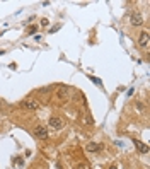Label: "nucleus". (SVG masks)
I'll return each instance as SVG.
<instances>
[{
    "mask_svg": "<svg viewBox=\"0 0 150 169\" xmlns=\"http://www.w3.org/2000/svg\"><path fill=\"white\" fill-rule=\"evenodd\" d=\"M75 169H85V166H84V164H77V166H75Z\"/></svg>",
    "mask_w": 150,
    "mask_h": 169,
    "instance_id": "nucleus-9",
    "label": "nucleus"
},
{
    "mask_svg": "<svg viewBox=\"0 0 150 169\" xmlns=\"http://www.w3.org/2000/svg\"><path fill=\"white\" fill-rule=\"evenodd\" d=\"M136 149H138L142 154H147V152H149V147L143 144V142H136Z\"/></svg>",
    "mask_w": 150,
    "mask_h": 169,
    "instance_id": "nucleus-8",
    "label": "nucleus"
},
{
    "mask_svg": "<svg viewBox=\"0 0 150 169\" xmlns=\"http://www.w3.org/2000/svg\"><path fill=\"white\" fill-rule=\"evenodd\" d=\"M109 169H116V166H111V168Z\"/></svg>",
    "mask_w": 150,
    "mask_h": 169,
    "instance_id": "nucleus-10",
    "label": "nucleus"
},
{
    "mask_svg": "<svg viewBox=\"0 0 150 169\" xmlns=\"http://www.w3.org/2000/svg\"><path fill=\"white\" fill-rule=\"evenodd\" d=\"M34 135L39 138V140H46L48 138V130L44 125H38L36 128H34Z\"/></svg>",
    "mask_w": 150,
    "mask_h": 169,
    "instance_id": "nucleus-2",
    "label": "nucleus"
},
{
    "mask_svg": "<svg viewBox=\"0 0 150 169\" xmlns=\"http://www.w3.org/2000/svg\"><path fill=\"white\" fill-rule=\"evenodd\" d=\"M70 96V89L68 87H62V89H58V97L62 99V101H65L67 97Z\"/></svg>",
    "mask_w": 150,
    "mask_h": 169,
    "instance_id": "nucleus-7",
    "label": "nucleus"
},
{
    "mask_svg": "<svg viewBox=\"0 0 150 169\" xmlns=\"http://www.w3.org/2000/svg\"><path fill=\"white\" fill-rule=\"evenodd\" d=\"M101 149H103V144H97V142H90V144L85 145L87 152H99Z\"/></svg>",
    "mask_w": 150,
    "mask_h": 169,
    "instance_id": "nucleus-5",
    "label": "nucleus"
},
{
    "mask_svg": "<svg viewBox=\"0 0 150 169\" xmlns=\"http://www.w3.org/2000/svg\"><path fill=\"white\" fill-rule=\"evenodd\" d=\"M24 108H27V109H38L39 108V103L38 101H34V99H26L22 103Z\"/></svg>",
    "mask_w": 150,
    "mask_h": 169,
    "instance_id": "nucleus-6",
    "label": "nucleus"
},
{
    "mask_svg": "<svg viewBox=\"0 0 150 169\" xmlns=\"http://www.w3.org/2000/svg\"><path fill=\"white\" fill-rule=\"evenodd\" d=\"M50 127L53 130H62L63 128V121H62V118L60 116H56V114H53V116H50Z\"/></svg>",
    "mask_w": 150,
    "mask_h": 169,
    "instance_id": "nucleus-1",
    "label": "nucleus"
},
{
    "mask_svg": "<svg viewBox=\"0 0 150 169\" xmlns=\"http://www.w3.org/2000/svg\"><path fill=\"white\" fill-rule=\"evenodd\" d=\"M130 21H131L133 26H142L143 24V17H142V14H138V12H133V14L130 16Z\"/></svg>",
    "mask_w": 150,
    "mask_h": 169,
    "instance_id": "nucleus-4",
    "label": "nucleus"
},
{
    "mask_svg": "<svg viewBox=\"0 0 150 169\" xmlns=\"http://www.w3.org/2000/svg\"><path fill=\"white\" fill-rule=\"evenodd\" d=\"M138 45L142 46V48H149L150 46V40H149V32L147 31H142L140 32V38H138Z\"/></svg>",
    "mask_w": 150,
    "mask_h": 169,
    "instance_id": "nucleus-3",
    "label": "nucleus"
}]
</instances>
